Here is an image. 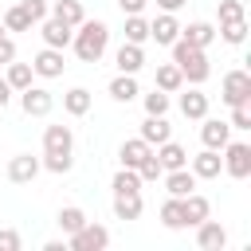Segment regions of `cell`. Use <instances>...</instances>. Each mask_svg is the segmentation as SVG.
<instances>
[{
    "mask_svg": "<svg viewBox=\"0 0 251 251\" xmlns=\"http://www.w3.org/2000/svg\"><path fill=\"white\" fill-rule=\"evenodd\" d=\"M106 43H110V27L102 20H82L75 27V35H71V47H75V55L82 63H98L106 55Z\"/></svg>",
    "mask_w": 251,
    "mask_h": 251,
    "instance_id": "obj_1",
    "label": "cell"
},
{
    "mask_svg": "<svg viewBox=\"0 0 251 251\" xmlns=\"http://www.w3.org/2000/svg\"><path fill=\"white\" fill-rule=\"evenodd\" d=\"M173 47V63L180 67V75H184V82H192V86H200L208 75H212V67H208V55H204V47H192L188 39H173L169 43Z\"/></svg>",
    "mask_w": 251,
    "mask_h": 251,
    "instance_id": "obj_2",
    "label": "cell"
},
{
    "mask_svg": "<svg viewBox=\"0 0 251 251\" xmlns=\"http://www.w3.org/2000/svg\"><path fill=\"white\" fill-rule=\"evenodd\" d=\"M220 153H224V173L227 176H235V180L251 176V145L247 141H227Z\"/></svg>",
    "mask_w": 251,
    "mask_h": 251,
    "instance_id": "obj_3",
    "label": "cell"
},
{
    "mask_svg": "<svg viewBox=\"0 0 251 251\" xmlns=\"http://www.w3.org/2000/svg\"><path fill=\"white\" fill-rule=\"evenodd\" d=\"M106 243H110V231H106L102 224H94V220H86L78 231L67 235V247H71V251H102Z\"/></svg>",
    "mask_w": 251,
    "mask_h": 251,
    "instance_id": "obj_4",
    "label": "cell"
},
{
    "mask_svg": "<svg viewBox=\"0 0 251 251\" xmlns=\"http://www.w3.org/2000/svg\"><path fill=\"white\" fill-rule=\"evenodd\" d=\"M220 98H224L227 106L251 102V75H247V71H227V75H224V86H220Z\"/></svg>",
    "mask_w": 251,
    "mask_h": 251,
    "instance_id": "obj_5",
    "label": "cell"
},
{
    "mask_svg": "<svg viewBox=\"0 0 251 251\" xmlns=\"http://www.w3.org/2000/svg\"><path fill=\"white\" fill-rule=\"evenodd\" d=\"M43 157H75L71 126H47L43 129Z\"/></svg>",
    "mask_w": 251,
    "mask_h": 251,
    "instance_id": "obj_6",
    "label": "cell"
},
{
    "mask_svg": "<svg viewBox=\"0 0 251 251\" xmlns=\"http://www.w3.org/2000/svg\"><path fill=\"white\" fill-rule=\"evenodd\" d=\"M20 106H24V114L27 118H47L51 114V106H55V98H51V90H43V86H24L20 90Z\"/></svg>",
    "mask_w": 251,
    "mask_h": 251,
    "instance_id": "obj_7",
    "label": "cell"
},
{
    "mask_svg": "<svg viewBox=\"0 0 251 251\" xmlns=\"http://www.w3.org/2000/svg\"><path fill=\"white\" fill-rule=\"evenodd\" d=\"M188 169L196 180H216L224 173V157H220V149H200L196 157H188Z\"/></svg>",
    "mask_w": 251,
    "mask_h": 251,
    "instance_id": "obj_8",
    "label": "cell"
},
{
    "mask_svg": "<svg viewBox=\"0 0 251 251\" xmlns=\"http://www.w3.org/2000/svg\"><path fill=\"white\" fill-rule=\"evenodd\" d=\"M39 169H43L39 157H31V153H16V157L8 161V180H12V184H31V180L39 176Z\"/></svg>",
    "mask_w": 251,
    "mask_h": 251,
    "instance_id": "obj_9",
    "label": "cell"
},
{
    "mask_svg": "<svg viewBox=\"0 0 251 251\" xmlns=\"http://www.w3.org/2000/svg\"><path fill=\"white\" fill-rule=\"evenodd\" d=\"M196 247L200 251H224L227 247V231L220 220H200L196 224Z\"/></svg>",
    "mask_w": 251,
    "mask_h": 251,
    "instance_id": "obj_10",
    "label": "cell"
},
{
    "mask_svg": "<svg viewBox=\"0 0 251 251\" xmlns=\"http://www.w3.org/2000/svg\"><path fill=\"white\" fill-rule=\"evenodd\" d=\"M39 35H43V47H71V35H75V27L71 24H63V20H55V16H47V20H39Z\"/></svg>",
    "mask_w": 251,
    "mask_h": 251,
    "instance_id": "obj_11",
    "label": "cell"
},
{
    "mask_svg": "<svg viewBox=\"0 0 251 251\" xmlns=\"http://www.w3.org/2000/svg\"><path fill=\"white\" fill-rule=\"evenodd\" d=\"M204 126H200V141H204V149H224L227 141H231V126L227 122H220V118H200Z\"/></svg>",
    "mask_w": 251,
    "mask_h": 251,
    "instance_id": "obj_12",
    "label": "cell"
},
{
    "mask_svg": "<svg viewBox=\"0 0 251 251\" xmlns=\"http://www.w3.org/2000/svg\"><path fill=\"white\" fill-rule=\"evenodd\" d=\"M63 67H67V63H63V51H59V47H43V51L31 59V71H35L39 78H59Z\"/></svg>",
    "mask_w": 251,
    "mask_h": 251,
    "instance_id": "obj_13",
    "label": "cell"
},
{
    "mask_svg": "<svg viewBox=\"0 0 251 251\" xmlns=\"http://www.w3.org/2000/svg\"><path fill=\"white\" fill-rule=\"evenodd\" d=\"M176 35H180V24H176V16H173V12H161V16L149 24V39H157L161 47H169Z\"/></svg>",
    "mask_w": 251,
    "mask_h": 251,
    "instance_id": "obj_14",
    "label": "cell"
},
{
    "mask_svg": "<svg viewBox=\"0 0 251 251\" xmlns=\"http://www.w3.org/2000/svg\"><path fill=\"white\" fill-rule=\"evenodd\" d=\"M114 63H118L122 75H137V71L145 67V51H141V43H122L118 55H114Z\"/></svg>",
    "mask_w": 251,
    "mask_h": 251,
    "instance_id": "obj_15",
    "label": "cell"
},
{
    "mask_svg": "<svg viewBox=\"0 0 251 251\" xmlns=\"http://www.w3.org/2000/svg\"><path fill=\"white\" fill-rule=\"evenodd\" d=\"M141 141H149V145H161V141H169L173 137V126L165 122V114H149L145 122H141V133H137Z\"/></svg>",
    "mask_w": 251,
    "mask_h": 251,
    "instance_id": "obj_16",
    "label": "cell"
},
{
    "mask_svg": "<svg viewBox=\"0 0 251 251\" xmlns=\"http://www.w3.org/2000/svg\"><path fill=\"white\" fill-rule=\"evenodd\" d=\"M153 153H157V161H161V169H165V173H173V169H184V165H188V153H184V145H176L173 137H169V141H161Z\"/></svg>",
    "mask_w": 251,
    "mask_h": 251,
    "instance_id": "obj_17",
    "label": "cell"
},
{
    "mask_svg": "<svg viewBox=\"0 0 251 251\" xmlns=\"http://www.w3.org/2000/svg\"><path fill=\"white\" fill-rule=\"evenodd\" d=\"M153 153V145L149 141H141V137H129V141H122V149H118V161L126 165V169H137L145 157Z\"/></svg>",
    "mask_w": 251,
    "mask_h": 251,
    "instance_id": "obj_18",
    "label": "cell"
},
{
    "mask_svg": "<svg viewBox=\"0 0 251 251\" xmlns=\"http://www.w3.org/2000/svg\"><path fill=\"white\" fill-rule=\"evenodd\" d=\"M141 208H145L141 204V192H114V216L118 220H126V224L129 220H141Z\"/></svg>",
    "mask_w": 251,
    "mask_h": 251,
    "instance_id": "obj_19",
    "label": "cell"
},
{
    "mask_svg": "<svg viewBox=\"0 0 251 251\" xmlns=\"http://www.w3.org/2000/svg\"><path fill=\"white\" fill-rule=\"evenodd\" d=\"M165 188H169V196H188V192H196V176H192V169L184 165V169L165 173Z\"/></svg>",
    "mask_w": 251,
    "mask_h": 251,
    "instance_id": "obj_20",
    "label": "cell"
},
{
    "mask_svg": "<svg viewBox=\"0 0 251 251\" xmlns=\"http://www.w3.org/2000/svg\"><path fill=\"white\" fill-rule=\"evenodd\" d=\"M180 208H184V224H188V227H196V224H200V220H208V212H212V204H208L200 192L180 196Z\"/></svg>",
    "mask_w": 251,
    "mask_h": 251,
    "instance_id": "obj_21",
    "label": "cell"
},
{
    "mask_svg": "<svg viewBox=\"0 0 251 251\" xmlns=\"http://www.w3.org/2000/svg\"><path fill=\"white\" fill-rule=\"evenodd\" d=\"M180 114L192 118V122H200V118L208 114V94H204L200 86H192L188 94H180Z\"/></svg>",
    "mask_w": 251,
    "mask_h": 251,
    "instance_id": "obj_22",
    "label": "cell"
},
{
    "mask_svg": "<svg viewBox=\"0 0 251 251\" xmlns=\"http://www.w3.org/2000/svg\"><path fill=\"white\" fill-rule=\"evenodd\" d=\"M180 39H188L192 47H208V43L216 39V27H212L208 20H192L188 27H180Z\"/></svg>",
    "mask_w": 251,
    "mask_h": 251,
    "instance_id": "obj_23",
    "label": "cell"
},
{
    "mask_svg": "<svg viewBox=\"0 0 251 251\" xmlns=\"http://www.w3.org/2000/svg\"><path fill=\"white\" fill-rule=\"evenodd\" d=\"M47 16H55V20H63V24H71V27H78V24L86 20V12H82V4H78V0H55Z\"/></svg>",
    "mask_w": 251,
    "mask_h": 251,
    "instance_id": "obj_24",
    "label": "cell"
},
{
    "mask_svg": "<svg viewBox=\"0 0 251 251\" xmlns=\"http://www.w3.org/2000/svg\"><path fill=\"white\" fill-rule=\"evenodd\" d=\"M137 94H141V90H137V78H133V75H122V71H118V78H110V98H114V102H133Z\"/></svg>",
    "mask_w": 251,
    "mask_h": 251,
    "instance_id": "obj_25",
    "label": "cell"
},
{
    "mask_svg": "<svg viewBox=\"0 0 251 251\" xmlns=\"http://www.w3.org/2000/svg\"><path fill=\"white\" fill-rule=\"evenodd\" d=\"M63 110H67L71 118H82V114L90 110V90H86V86H71V90L63 94Z\"/></svg>",
    "mask_w": 251,
    "mask_h": 251,
    "instance_id": "obj_26",
    "label": "cell"
},
{
    "mask_svg": "<svg viewBox=\"0 0 251 251\" xmlns=\"http://www.w3.org/2000/svg\"><path fill=\"white\" fill-rule=\"evenodd\" d=\"M180 86H184V75H180V67H176V63H161V67H157V90L173 94V90H180Z\"/></svg>",
    "mask_w": 251,
    "mask_h": 251,
    "instance_id": "obj_27",
    "label": "cell"
},
{
    "mask_svg": "<svg viewBox=\"0 0 251 251\" xmlns=\"http://www.w3.org/2000/svg\"><path fill=\"white\" fill-rule=\"evenodd\" d=\"M161 224H165L169 231H180V227H188V224H184V208H180V196H169V200L161 204Z\"/></svg>",
    "mask_w": 251,
    "mask_h": 251,
    "instance_id": "obj_28",
    "label": "cell"
},
{
    "mask_svg": "<svg viewBox=\"0 0 251 251\" xmlns=\"http://www.w3.org/2000/svg\"><path fill=\"white\" fill-rule=\"evenodd\" d=\"M4 78H8V86H12V90H24V86H31L35 71H31V63H16V59H12V63H8V75H4Z\"/></svg>",
    "mask_w": 251,
    "mask_h": 251,
    "instance_id": "obj_29",
    "label": "cell"
},
{
    "mask_svg": "<svg viewBox=\"0 0 251 251\" xmlns=\"http://www.w3.org/2000/svg\"><path fill=\"white\" fill-rule=\"evenodd\" d=\"M55 224L63 227V235H71V231H78V227L86 224V212H82V208H75V204H67V208H59Z\"/></svg>",
    "mask_w": 251,
    "mask_h": 251,
    "instance_id": "obj_30",
    "label": "cell"
},
{
    "mask_svg": "<svg viewBox=\"0 0 251 251\" xmlns=\"http://www.w3.org/2000/svg\"><path fill=\"white\" fill-rule=\"evenodd\" d=\"M149 39V20L137 12V16H126V43H145Z\"/></svg>",
    "mask_w": 251,
    "mask_h": 251,
    "instance_id": "obj_31",
    "label": "cell"
},
{
    "mask_svg": "<svg viewBox=\"0 0 251 251\" xmlns=\"http://www.w3.org/2000/svg\"><path fill=\"white\" fill-rule=\"evenodd\" d=\"M0 20H4V31H31V20H27V12L20 4H12Z\"/></svg>",
    "mask_w": 251,
    "mask_h": 251,
    "instance_id": "obj_32",
    "label": "cell"
},
{
    "mask_svg": "<svg viewBox=\"0 0 251 251\" xmlns=\"http://www.w3.org/2000/svg\"><path fill=\"white\" fill-rule=\"evenodd\" d=\"M114 192H141V176H137V169H118L114 173Z\"/></svg>",
    "mask_w": 251,
    "mask_h": 251,
    "instance_id": "obj_33",
    "label": "cell"
},
{
    "mask_svg": "<svg viewBox=\"0 0 251 251\" xmlns=\"http://www.w3.org/2000/svg\"><path fill=\"white\" fill-rule=\"evenodd\" d=\"M220 39H224V43H231V47H239V43L247 39V20H231V24H220Z\"/></svg>",
    "mask_w": 251,
    "mask_h": 251,
    "instance_id": "obj_34",
    "label": "cell"
},
{
    "mask_svg": "<svg viewBox=\"0 0 251 251\" xmlns=\"http://www.w3.org/2000/svg\"><path fill=\"white\" fill-rule=\"evenodd\" d=\"M216 16H220V24H231V20H247V8H243V0H220Z\"/></svg>",
    "mask_w": 251,
    "mask_h": 251,
    "instance_id": "obj_35",
    "label": "cell"
},
{
    "mask_svg": "<svg viewBox=\"0 0 251 251\" xmlns=\"http://www.w3.org/2000/svg\"><path fill=\"white\" fill-rule=\"evenodd\" d=\"M137 176H141V184H149V180H161V176H165V169H161L157 153H149V157L137 165Z\"/></svg>",
    "mask_w": 251,
    "mask_h": 251,
    "instance_id": "obj_36",
    "label": "cell"
},
{
    "mask_svg": "<svg viewBox=\"0 0 251 251\" xmlns=\"http://www.w3.org/2000/svg\"><path fill=\"white\" fill-rule=\"evenodd\" d=\"M145 114H169V94L153 86V94H145Z\"/></svg>",
    "mask_w": 251,
    "mask_h": 251,
    "instance_id": "obj_37",
    "label": "cell"
},
{
    "mask_svg": "<svg viewBox=\"0 0 251 251\" xmlns=\"http://www.w3.org/2000/svg\"><path fill=\"white\" fill-rule=\"evenodd\" d=\"M227 126H231V129H251V102H243V106H231V118H227Z\"/></svg>",
    "mask_w": 251,
    "mask_h": 251,
    "instance_id": "obj_38",
    "label": "cell"
},
{
    "mask_svg": "<svg viewBox=\"0 0 251 251\" xmlns=\"http://www.w3.org/2000/svg\"><path fill=\"white\" fill-rule=\"evenodd\" d=\"M20 8L27 12V20H31V24L47 20V12H51V8H47V0H20Z\"/></svg>",
    "mask_w": 251,
    "mask_h": 251,
    "instance_id": "obj_39",
    "label": "cell"
},
{
    "mask_svg": "<svg viewBox=\"0 0 251 251\" xmlns=\"http://www.w3.org/2000/svg\"><path fill=\"white\" fill-rule=\"evenodd\" d=\"M71 165H75V157H43V169L47 173H59V176L71 173Z\"/></svg>",
    "mask_w": 251,
    "mask_h": 251,
    "instance_id": "obj_40",
    "label": "cell"
},
{
    "mask_svg": "<svg viewBox=\"0 0 251 251\" xmlns=\"http://www.w3.org/2000/svg\"><path fill=\"white\" fill-rule=\"evenodd\" d=\"M20 231H12V227H0V251H20Z\"/></svg>",
    "mask_w": 251,
    "mask_h": 251,
    "instance_id": "obj_41",
    "label": "cell"
},
{
    "mask_svg": "<svg viewBox=\"0 0 251 251\" xmlns=\"http://www.w3.org/2000/svg\"><path fill=\"white\" fill-rule=\"evenodd\" d=\"M12 59H16V43H12L8 35H0V67H8Z\"/></svg>",
    "mask_w": 251,
    "mask_h": 251,
    "instance_id": "obj_42",
    "label": "cell"
},
{
    "mask_svg": "<svg viewBox=\"0 0 251 251\" xmlns=\"http://www.w3.org/2000/svg\"><path fill=\"white\" fill-rule=\"evenodd\" d=\"M118 8H122V16H137L145 8V0H118Z\"/></svg>",
    "mask_w": 251,
    "mask_h": 251,
    "instance_id": "obj_43",
    "label": "cell"
},
{
    "mask_svg": "<svg viewBox=\"0 0 251 251\" xmlns=\"http://www.w3.org/2000/svg\"><path fill=\"white\" fill-rule=\"evenodd\" d=\"M12 102V86H8V78H0V110Z\"/></svg>",
    "mask_w": 251,
    "mask_h": 251,
    "instance_id": "obj_44",
    "label": "cell"
},
{
    "mask_svg": "<svg viewBox=\"0 0 251 251\" xmlns=\"http://www.w3.org/2000/svg\"><path fill=\"white\" fill-rule=\"evenodd\" d=\"M180 4H184V0H157V8H161V12H176Z\"/></svg>",
    "mask_w": 251,
    "mask_h": 251,
    "instance_id": "obj_45",
    "label": "cell"
},
{
    "mask_svg": "<svg viewBox=\"0 0 251 251\" xmlns=\"http://www.w3.org/2000/svg\"><path fill=\"white\" fill-rule=\"evenodd\" d=\"M0 35H8V31H4V20H0Z\"/></svg>",
    "mask_w": 251,
    "mask_h": 251,
    "instance_id": "obj_46",
    "label": "cell"
}]
</instances>
